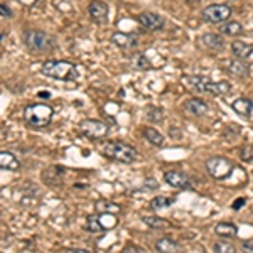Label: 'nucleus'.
I'll return each instance as SVG.
<instances>
[{"mask_svg": "<svg viewBox=\"0 0 253 253\" xmlns=\"http://www.w3.org/2000/svg\"><path fill=\"white\" fill-rule=\"evenodd\" d=\"M233 169V162L226 157H211V159L206 160V171L213 179L216 181H223V179H228L231 176Z\"/></svg>", "mask_w": 253, "mask_h": 253, "instance_id": "obj_6", "label": "nucleus"}, {"mask_svg": "<svg viewBox=\"0 0 253 253\" xmlns=\"http://www.w3.org/2000/svg\"><path fill=\"white\" fill-rule=\"evenodd\" d=\"M132 66L137 69H150V63L144 54H135L132 59Z\"/></svg>", "mask_w": 253, "mask_h": 253, "instance_id": "obj_27", "label": "nucleus"}, {"mask_svg": "<svg viewBox=\"0 0 253 253\" xmlns=\"http://www.w3.org/2000/svg\"><path fill=\"white\" fill-rule=\"evenodd\" d=\"M0 39H2V35H0Z\"/></svg>", "mask_w": 253, "mask_h": 253, "instance_id": "obj_37", "label": "nucleus"}, {"mask_svg": "<svg viewBox=\"0 0 253 253\" xmlns=\"http://www.w3.org/2000/svg\"><path fill=\"white\" fill-rule=\"evenodd\" d=\"M39 96H41V98H49V93H39Z\"/></svg>", "mask_w": 253, "mask_h": 253, "instance_id": "obj_36", "label": "nucleus"}, {"mask_svg": "<svg viewBox=\"0 0 253 253\" xmlns=\"http://www.w3.org/2000/svg\"><path fill=\"white\" fill-rule=\"evenodd\" d=\"M88 12H90V17L95 22L105 24L108 21V5L105 2H101V0H93L88 5Z\"/></svg>", "mask_w": 253, "mask_h": 253, "instance_id": "obj_10", "label": "nucleus"}, {"mask_svg": "<svg viewBox=\"0 0 253 253\" xmlns=\"http://www.w3.org/2000/svg\"><path fill=\"white\" fill-rule=\"evenodd\" d=\"M149 120L150 122H160L162 120V110H157V108L150 110V112H149Z\"/></svg>", "mask_w": 253, "mask_h": 253, "instance_id": "obj_29", "label": "nucleus"}, {"mask_svg": "<svg viewBox=\"0 0 253 253\" xmlns=\"http://www.w3.org/2000/svg\"><path fill=\"white\" fill-rule=\"evenodd\" d=\"M215 233L221 238H235L236 233H238V228L233 223H218L215 226Z\"/></svg>", "mask_w": 253, "mask_h": 253, "instance_id": "obj_19", "label": "nucleus"}, {"mask_svg": "<svg viewBox=\"0 0 253 253\" xmlns=\"http://www.w3.org/2000/svg\"><path fill=\"white\" fill-rule=\"evenodd\" d=\"M95 209H96L98 213H112V215H115V213L120 211V206L115 203H110V201L106 199H100L95 204Z\"/></svg>", "mask_w": 253, "mask_h": 253, "instance_id": "obj_23", "label": "nucleus"}, {"mask_svg": "<svg viewBox=\"0 0 253 253\" xmlns=\"http://www.w3.org/2000/svg\"><path fill=\"white\" fill-rule=\"evenodd\" d=\"M12 15V10L9 9L7 5H3V3H0V17H10Z\"/></svg>", "mask_w": 253, "mask_h": 253, "instance_id": "obj_30", "label": "nucleus"}, {"mask_svg": "<svg viewBox=\"0 0 253 253\" xmlns=\"http://www.w3.org/2000/svg\"><path fill=\"white\" fill-rule=\"evenodd\" d=\"M188 81L197 92L208 93L211 96H221L231 90V85L228 81H211L208 76H191Z\"/></svg>", "mask_w": 253, "mask_h": 253, "instance_id": "obj_4", "label": "nucleus"}, {"mask_svg": "<svg viewBox=\"0 0 253 253\" xmlns=\"http://www.w3.org/2000/svg\"><path fill=\"white\" fill-rule=\"evenodd\" d=\"M80 132L85 137L98 140V138L106 137V133H108V126H106L103 122H98V120H83L80 124Z\"/></svg>", "mask_w": 253, "mask_h": 253, "instance_id": "obj_8", "label": "nucleus"}, {"mask_svg": "<svg viewBox=\"0 0 253 253\" xmlns=\"http://www.w3.org/2000/svg\"><path fill=\"white\" fill-rule=\"evenodd\" d=\"M231 106L240 117H245V118L250 117L253 112V101L248 100V98H238V100L233 101Z\"/></svg>", "mask_w": 253, "mask_h": 253, "instance_id": "obj_17", "label": "nucleus"}, {"mask_svg": "<svg viewBox=\"0 0 253 253\" xmlns=\"http://www.w3.org/2000/svg\"><path fill=\"white\" fill-rule=\"evenodd\" d=\"M156 250L162 252V253L177 252V250H179V243H177L176 240L169 238V236H164V238H160L159 242L156 243Z\"/></svg>", "mask_w": 253, "mask_h": 253, "instance_id": "obj_20", "label": "nucleus"}, {"mask_svg": "<svg viewBox=\"0 0 253 253\" xmlns=\"http://www.w3.org/2000/svg\"><path fill=\"white\" fill-rule=\"evenodd\" d=\"M137 21L142 24L147 31H160L164 27V21L154 12H142L137 15Z\"/></svg>", "mask_w": 253, "mask_h": 253, "instance_id": "obj_11", "label": "nucleus"}, {"mask_svg": "<svg viewBox=\"0 0 253 253\" xmlns=\"http://www.w3.org/2000/svg\"><path fill=\"white\" fill-rule=\"evenodd\" d=\"M233 206V209H240L242 206H245V197H240V199H236L235 203L231 204Z\"/></svg>", "mask_w": 253, "mask_h": 253, "instance_id": "obj_33", "label": "nucleus"}, {"mask_svg": "<svg viewBox=\"0 0 253 253\" xmlns=\"http://www.w3.org/2000/svg\"><path fill=\"white\" fill-rule=\"evenodd\" d=\"M186 3H191V5H194V3H197L199 0H184Z\"/></svg>", "mask_w": 253, "mask_h": 253, "instance_id": "obj_35", "label": "nucleus"}, {"mask_svg": "<svg viewBox=\"0 0 253 253\" xmlns=\"http://www.w3.org/2000/svg\"><path fill=\"white\" fill-rule=\"evenodd\" d=\"M21 167V162L17 157L5 150H0V169H7V171H17Z\"/></svg>", "mask_w": 253, "mask_h": 253, "instance_id": "obj_15", "label": "nucleus"}, {"mask_svg": "<svg viewBox=\"0 0 253 253\" xmlns=\"http://www.w3.org/2000/svg\"><path fill=\"white\" fill-rule=\"evenodd\" d=\"M144 135H145V138H147V140L152 145H157V147L164 145V135H162L159 130L152 128V126H145V128H144Z\"/></svg>", "mask_w": 253, "mask_h": 253, "instance_id": "obj_21", "label": "nucleus"}, {"mask_svg": "<svg viewBox=\"0 0 253 253\" xmlns=\"http://www.w3.org/2000/svg\"><path fill=\"white\" fill-rule=\"evenodd\" d=\"M19 3H21V5H24V7H34L35 3L39 2V0H17Z\"/></svg>", "mask_w": 253, "mask_h": 253, "instance_id": "obj_32", "label": "nucleus"}, {"mask_svg": "<svg viewBox=\"0 0 253 253\" xmlns=\"http://www.w3.org/2000/svg\"><path fill=\"white\" fill-rule=\"evenodd\" d=\"M186 112L192 113L196 117H203L208 112V105L206 101H203L201 98H191V100L186 101Z\"/></svg>", "mask_w": 253, "mask_h": 253, "instance_id": "obj_14", "label": "nucleus"}, {"mask_svg": "<svg viewBox=\"0 0 253 253\" xmlns=\"http://www.w3.org/2000/svg\"><path fill=\"white\" fill-rule=\"evenodd\" d=\"M221 32L226 34V35H238L243 32V27L240 22L236 21H231V22H226L221 26Z\"/></svg>", "mask_w": 253, "mask_h": 253, "instance_id": "obj_25", "label": "nucleus"}, {"mask_svg": "<svg viewBox=\"0 0 253 253\" xmlns=\"http://www.w3.org/2000/svg\"><path fill=\"white\" fill-rule=\"evenodd\" d=\"M24 42L29 47L31 51H35V53H46V51L53 49L56 46V41H54L53 35H49L44 31H27L24 34Z\"/></svg>", "mask_w": 253, "mask_h": 253, "instance_id": "obj_5", "label": "nucleus"}, {"mask_svg": "<svg viewBox=\"0 0 253 253\" xmlns=\"http://www.w3.org/2000/svg\"><path fill=\"white\" fill-rule=\"evenodd\" d=\"M101 150H103L106 157L118 162H124V164H132V162L138 160V157H140L137 149L125 144V142H106Z\"/></svg>", "mask_w": 253, "mask_h": 253, "instance_id": "obj_3", "label": "nucleus"}, {"mask_svg": "<svg viewBox=\"0 0 253 253\" xmlns=\"http://www.w3.org/2000/svg\"><path fill=\"white\" fill-rule=\"evenodd\" d=\"M145 224L152 230H164V228L169 226V221L167 220H162V218H157V216H144L142 218Z\"/></svg>", "mask_w": 253, "mask_h": 253, "instance_id": "obj_22", "label": "nucleus"}, {"mask_svg": "<svg viewBox=\"0 0 253 253\" xmlns=\"http://www.w3.org/2000/svg\"><path fill=\"white\" fill-rule=\"evenodd\" d=\"M124 252L125 253H128V252H138V253H140V252H145V250L142 247H137V245H126V247L124 248Z\"/></svg>", "mask_w": 253, "mask_h": 253, "instance_id": "obj_31", "label": "nucleus"}, {"mask_svg": "<svg viewBox=\"0 0 253 253\" xmlns=\"http://www.w3.org/2000/svg\"><path fill=\"white\" fill-rule=\"evenodd\" d=\"M42 73L46 76L53 78V80L59 81H74L78 80L80 73H78L76 66L69 61H59V59H53V61H46L42 64Z\"/></svg>", "mask_w": 253, "mask_h": 253, "instance_id": "obj_1", "label": "nucleus"}, {"mask_svg": "<svg viewBox=\"0 0 253 253\" xmlns=\"http://www.w3.org/2000/svg\"><path fill=\"white\" fill-rule=\"evenodd\" d=\"M213 250L218 253H233V252H236V248H235V245H231L228 242H216L215 247H213Z\"/></svg>", "mask_w": 253, "mask_h": 253, "instance_id": "obj_28", "label": "nucleus"}, {"mask_svg": "<svg viewBox=\"0 0 253 253\" xmlns=\"http://www.w3.org/2000/svg\"><path fill=\"white\" fill-rule=\"evenodd\" d=\"M164 181L174 189H192V181L183 171H167L164 174Z\"/></svg>", "mask_w": 253, "mask_h": 253, "instance_id": "obj_9", "label": "nucleus"}, {"mask_svg": "<svg viewBox=\"0 0 253 253\" xmlns=\"http://www.w3.org/2000/svg\"><path fill=\"white\" fill-rule=\"evenodd\" d=\"M172 204V199L171 197H165V196H159V197H154L152 203H150V208L154 211H160V209H165Z\"/></svg>", "mask_w": 253, "mask_h": 253, "instance_id": "obj_26", "label": "nucleus"}, {"mask_svg": "<svg viewBox=\"0 0 253 253\" xmlns=\"http://www.w3.org/2000/svg\"><path fill=\"white\" fill-rule=\"evenodd\" d=\"M224 68H226L228 73L235 78H245V76H248V73H250V66H248L247 63H243V59H238V58L226 61L224 63Z\"/></svg>", "mask_w": 253, "mask_h": 253, "instance_id": "obj_12", "label": "nucleus"}, {"mask_svg": "<svg viewBox=\"0 0 253 253\" xmlns=\"http://www.w3.org/2000/svg\"><path fill=\"white\" fill-rule=\"evenodd\" d=\"M231 51L235 54V58L238 59H247L253 54V44H248L245 41H233Z\"/></svg>", "mask_w": 253, "mask_h": 253, "instance_id": "obj_16", "label": "nucleus"}, {"mask_svg": "<svg viewBox=\"0 0 253 253\" xmlns=\"http://www.w3.org/2000/svg\"><path fill=\"white\" fill-rule=\"evenodd\" d=\"M54 110L51 105L46 103H31L24 108V120L29 125L37 126V128H42V126H47L53 120Z\"/></svg>", "mask_w": 253, "mask_h": 253, "instance_id": "obj_2", "label": "nucleus"}, {"mask_svg": "<svg viewBox=\"0 0 253 253\" xmlns=\"http://www.w3.org/2000/svg\"><path fill=\"white\" fill-rule=\"evenodd\" d=\"M231 17V9L224 3H213L203 10V19L209 24H220Z\"/></svg>", "mask_w": 253, "mask_h": 253, "instance_id": "obj_7", "label": "nucleus"}, {"mask_svg": "<svg viewBox=\"0 0 253 253\" xmlns=\"http://www.w3.org/2000/svg\"><path fill=\"white\" fill-rule=\"evenodd\" d=\"M85 230L90 233H98V231H103V226L100 223V215H92L86 218V224H85Z\"/></svg>", "mask_w": 253, "mask_h": 253, "instance_id": "obj_24", "label": "nucleus"}, {"mask_svg": "<svg viewBox=\"0 0 253 253\" xmlns=\"http://www.w3.org/2000/svg\"><path fill=\"white\" fill-rule=\"evenodd\" d=\"M203 44L206 46L208 49L220 51L221 47L224 46V39H223V35H220V34L209 32V34H204L203 35Z\"/></svg>", "mask_w": 253, "mask_h": 253, "instance_id": "obj_18", "label": "nucleus"}, {"mask_svg": "<svg viewBox=\"0 0 253 253\" xmlns=\"http://www.w3.org/2000/svg\"><path fill=\"white\" fill-rule=\"evenodd\" d=\"M112 42L120 49H130L137 44V35L128 32H115L112 34Z\"/></svg>", "mask_w": 253, "mask_h": 253, "instance_id": "obj_13", "label": "nucleus"}, {"mask_svg": "<svg viewBox=\"0 0 253 253\" xmlns=\"http://www.w3.org/2000/svg\"><path fill=\"white\" fill-rule=\"evenodd\" d=\"M243 248L247 252H253V240L252 242H243Z\"/></svg>", "mask_w": 253, "mask_h": 253, "instance_id": "obj_34", "label": "nucleus"}]
</instances>
